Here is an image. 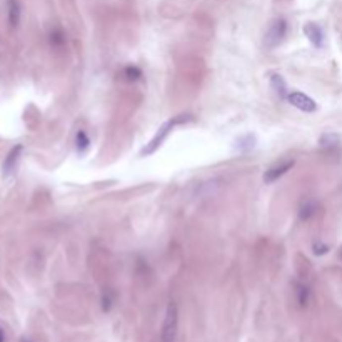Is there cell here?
I'll use <instances>...</instances> for the list:
<instances>
[{
  "label": "cell",
  "mask_w": 342,
  "mask_h": 342,
  "mask_svg": "<svg viewBox=\"0 0 342 342\" xmlns=\"http://www.w3.org/2000/svg\"><path fill=\"white\" fill-rule=\"evenodd\" d=\"M182 120V118H172V120H167L166 124H164L161 129L157 130V134L150 139V142L149 144H145V147L142 149V152H140V156H144V157H147V156H152L156 150L161 147V145L164 144V140L167 139V135L171 134L172 129L179 124V122Z\"/></svg>",
  "instance_id": "obj_2"
},
{
  "label": "cell",
  "mask_w": 342,
  "mask_h": 342,
  "mask_svg": "<svg viewBox=\"0 0 342 342\" xmlns=\"http://www.w3.org/2000/svg\"><path fill=\"white\" fill-rule=\"evenodd\" d=\"M112 302H114V294L111 290H106L102 295V309L104 311H109V309L112 307Z\"/></svg>",
  "instance_id": "obj_15"
},
{
  "label": "cell",
  "mask_w": 342,
  "mask_h": 342,
  "mask_svg": "<svg viewBox=\"0 0 342 342\" xmlns=\"http://www.w3.org/2000/svg\"><path fill=\"white\" fill-rule=\"evenodd\" d=\"M0 342H5V332L0 329Z\"/></svg>",
  "instance_id": "obj_18"
},
{
  "label": "cell",
  "mask_w": 342,
  "mask_h": 342,
  "mask_svg": "<svg viewBox=\"0 0 342 342\" xmlns=\"http://www.w3.org/2000/svg\"><path fill=\"white\" fill-rule=\"evenodd\" d=\"M50 37H52V42L54 44H63V40H65V39H63V34H62L60 30H56L52 35H50Z\"/></svg>",
  "instance_id": "obj_17"
},
{
  "label": "cell",
  "mask_w": 342,
  "mask_h": 342,
  "mask_svg": "<svg viewBox=\"0 0 342 342\" xmlns=\"http://www.w3.org/2000/svg\"><path fill=\"white\" fill-rule=\"evenodd\" d=\"M22 342H30V341H27V339H22Z\"/></svg>",
  "instance_id": "obj_19"
},
{
  "label": "cell",
  "mask_w": 342,
  "mask_h": 342,
  "mask_svg": "<svg viewBox=\"0 0 342 342\" xmlns=\"http://www.w3.org/2000/svg\"><path fill=\"white\" fill-rule=\"evenodd\" d=\"M285 32H287V24L284 19H276L269 25V29L266 32V37H264V45L266 49L272 50L279 45L282 40L285 37Z\"/></svg>",
  "instance_id": "obj_3"
},
{
  "label": "cell",
  "mask_w": 342,
  "mask_h": 342,
  "mask_svg": "<svg viewBox=\"0 0 342 342\" xmlns=\"http://www.w3.org/2000/svg\"><path fill=\"white\" fill-rule=\"evenodd\" d=\"M177 329H179V309L175 302H169L162 324L161 342H175Z\"/></svg>",
  "instance_id": "obj_1"
},
{
  "label": "cell",
  "mask_w": 342,
  "mask_h": 342,
  "mask_svg": "<svg viewBox=\"0 0 342 342\" xmlns=\"http://www.w3.org/2000/svg\"><path fill=\"white\" fill-rule=\"evenodd\" d=\"M124 77L127 80H139L140 77H142V70H140L139 67H135V65H127L124 68Z\"/></svg>",
  "instance_id": "obj_14"
},
{
  "label": "cell",
  "mask_w": 342,
  "mask_h": 342,
  "mask_svg": "<svg viewBox=\"0 0 342 342\" xmlns=\"http://www.w3.org/2000/svg\"><path fill=\"white\" fill-rule=\"evenodd\" d=\"M7 17H8V24H10V27L19 25V22H20V3L17 2V0H8Z\"/></svg>",
  "instance_id": "obj_9"
},
{
  "label": "cell",
  "mask_w": 342,
  "mask_h": 342,
  "mask_svg": "<svg viewBox=\"0 0 342 342\" xmlns=\"http://www.w3.org/2000/svg\"><path fill=\"white\" fill-rule=\"evenodd\" d=\"M22 150H24V145H15L10 152H8V156L5 157V162H3V166H2V171H3V175H8L10 172L15 169V164L19 162V157H20V154H22Z\"/></svg>",
  "instance_id": "obj_7"
},
{
  "label": "cell",
  "mask_w": 342,
  "mask_h": 342,
  "mask_svg": "<svg viewBox=\"0 0 342 342\" xmlns=\"http://www.w3.org/2000/svg\"><path fill=\"white\" fill-rule=\"evenodd\" d=\"M339 144H341V137L334 134V132H327V134H324L321 139H319V145L324 149H334Z\"/></svg>",
  "instance_id": "obj_11"
},
{
  "label": "cell",
  "mask_w": 342,
  "mask_h": 342,
  "mask_svg": "<svg viewBox=\"0 0 342 342\" xmlns=\"http://www.w3.org/2000/svg\"><path fill=\"white\" fill-rule=\"evenodd\" d=\"M304 34H305V37L309 39V42H311L316 49L322 47L324 34H322V29L317 24H314V22H307V24L304 25Z\"/></svg>",
  "instance_id": "obj_6"
},
{
  "label": "cell",
  "mask_w": 342,
  "mask_h": 342,
  "mask_svg": "<svg viewBox=\"0 0 342 342\" xmlns=\"http://www.w3.org/2000/svg\"><path fill=\"white\" fill-rule=\"evenodd\" d=\"M327 250H329V245H326V244H322V242L314 244V254H316V255L327 254Z\"/></svg>",
  "instance_id": "obj_16"
},
{
  "label": "cell",
  "mask_w": 342,
  "mask_h": 342,
  "mask_svg": "<svg viewBox=\"0 0 342 342\" xmlns=\"http://www.w3.org/2000/svg\"><path fill=\"white\" fill-rule=\"evenodd\" d=\"M287 100H289L295 109H299V111H302L305 114H311V112L317 111L316 100L311 99L309 95L302 94V92H290L289 95H287Z\"/></svg>",
  "instance_id": "obj_4"
},
{
  "label": "cell",
  "mask_w": 342,
  "mask_h": 342,
  "mask_svg": "<svg viewBox=\"0 0 342 342\" xmlns=\"http://www.w3.org/2000/svg\"><path fill=\"white\" fill-rule=\"evenodd\" d=\"M294 164L295 162L289 159V161H282L279 164H276V166L269 167L266 171V174H264V182H266V184H272V182L279 180L282 175H285L287 172L294 167Z\"/></svg>",
  "instance_id": "obj_5"
},
{
  "label": "cell",
  "mask_w": 342,
  "mask_h": 342,
  "mask_svg": "<svg viewBox=\"0 0 342 342\" xmlns=\"http://www.w3.org/2000/svg\"><path fill=\"white\" fill-rule=\"evenodd\" d=\"M317 211H319V205H317L316 200H305V202L300 205L299 216L302 221H309V219H312L314 216H316Z\"/></svg>",
  "instance_id": "obj_10"
},
{
  "label": "cell",
  "mask_w": 342,
  "mask_h": 342,
  "mask_svg": "<svg viewBox=\"0 0 342 342\" xmlns=\"http://www.w3.org/2000/svg\"><path fill=\"white\" fill-rule=\"evenodd\" d=\"M271 87L281 99H287V95H289V90H287V84H285L284 77L279 75V74L271 75Z\"/></svg>",
  "instance_id": "obj_8"
},
{
  "label": "cell",
  "mask_w": 342,
  "mask_h": 342,
  "mask_svg": "<svg viewBox=\"0 0 342 342\" xmlns=\"http://www.w3.org/2000/svg\"><path fill=\"white\" fill-rule=\"evenodd\" d=\"M295 294H297V302H299L300 307H307L309 300H311V290H309V287L297 284V290H295Z\"/></svg>",
  "instance_id": "obj_12"
},
{
  "label": "cell",
  "mask_w": 342,
  "mask_h": 342,
  "mask_svg": "<svg viewBox=\"0 0 342 342\" xmlns=\"http://www.w3.org/2000/svg\"><path fill=\"white\" fill-rule=\"evenodd\" d=\"M75 144H77V150H79V152H85L90 145L89 135L85 134L84 130H79L77 132V137H75Z\"/></svg>",
  "instance_id": "obj_13"
}]
</instances>
